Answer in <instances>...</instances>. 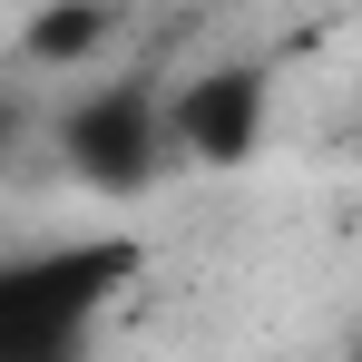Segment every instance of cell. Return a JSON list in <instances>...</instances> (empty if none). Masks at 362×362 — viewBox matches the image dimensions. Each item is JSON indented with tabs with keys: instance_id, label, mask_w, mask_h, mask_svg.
Here are the masks:
<instances>
[{
	"instance_id": "6da1fadb",
	"label": "cell",
	"mask_w": 362,
	"mask_h": 362,
	"mask_svg": "<svg viewBox=\"0 0 362 362\" xmlns=\"http://www.w3.org/2000/svg\"><path fill=\"white\" fill-rule=\"evenodd\" d=\"M137 284V245H59V255H30V264H0V353H49L78 333V313L98 294Z\"/></svg>"
},
{
	"instance_id": "7a4b0ae2",
	"label": "cell",
	"mask_w": 362,
	"mask_h": 362,
	"mask_svg": "<svg viewBox=\"0 0 362 362\" xmlns=\"http://www.w3.org/2000/svg\"><path fill=\"white\" fill-rule=\"evenodd\" d=\"M59 157L78 167V186L137 196V186L157 177V157H167V88H147V78L88 88V98L59 118Z\"/></svg>"
},
{
	"instance_id": "3957f363",
	"label": "cell",
	"mask_w": 362,
	"mask_h": 362,
	"mask_svg": "<svg viewBox=\"0 0 362 362\" xmlns=\"http://www.w3.org/2000/svg\"><path fill=\"white\" fill-rule=\"evenodd\" d=\"M264 127H274V69L264 59H216L167 88V147L196 167H245L264 147Z\"/></svg>"
},
{
	"instance_id": "277c9868",
	"label": "cell",
	"mask_w": 362,
	"mask_h": 362,
	"mask_svg": "<svg viewBox=\"0 0 362 362\" xmlns=\"http://www.w3.org/2000/svg\"><path fill=\"white\" fill-rule=\"evenodd\" d=\"M118 0H49V10H30V30H20V49L40 69H88L108 40H118Z\"/></svg>"
}]
</instances>
